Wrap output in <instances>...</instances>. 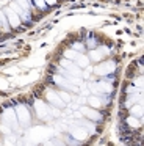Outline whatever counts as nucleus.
Returning a JSON list of instances; mask_svg holds the SVG:
<instances>
[{
	"label": "nucleus",
	"instance_id": "4",
	"mask_svg": "<svg viewBox=\"0 0 144 146\" xmlns=\"http://www.w3.org/2000/svg\"><path fill=\"white\" fill-rule=\"evenodd\" d=\"M47 101H49V104L52 105V107H56V108H63L64 107V102L61 101V98H59L58 91H55V90H47Z\"/></svg>",
	"mask_w": 144,
	"mask_h": 146
},
{
	"label": "nucleus",
	"instance_id": "13",
	"mask_svg": "<svg viewBox=\"0 0 144 146\" xmlns=\"http://www.w3.org/2000/svg\"><path fill=\"white\" fill-rule=\"evenodd\" d=\"M0 29H3L5 32H9V24H8V19H6V16H5V13L3 11H0Z\"/></svg>",
	"mask_w": 144,
	"mask_h": 146
},
{
	"label": "nucleus",
	"instance_id": "18",
	"mask_svg": "<svg viewBox=\"0 0 144 146\" xmlns=\"http://www.w3.org/2000/svg\"><path fill=\"white\" fill-rule=\"evenodd\" d=\"M72 50L81 52V54H83V52H85V46L81 44V42H75V44H72Z\"/></svg>",
	"mask_w": 144,
	"mask_h": 146
},
{
	"label": "nucleus",
	"instance_id": "11",
	"mask_svg": "<svg viewBox=\"0 0 144 146\" xmlns=\"http://www.w3.org/2000/svg\"><path fill=\"white\" fill-rule=\"evenodd\" d=\"M75 61H77V66L80 68V69H83V68H86V66H89V58L86 57V55H83V54H80V55H77V58H75Z\"/></svg>",
	"mask_w": 144,
	"mask_h": 146
},
{
	"label": "nucleus",
	"instance_id": "17",
	"mask_svg": "<svg viewBox=\"0 0 144 146\" xmlns=\"http://www.w3.org/2000/svg\"><path fill=\"white\" fill-rule=\"evenodd\" d=\"M86 101H88V102H89V104H91V105H94V107H100V105H102V102H99V101H100V99H99V98H97V96H91V98H89V99H86Z\"/></svg>",
	"mask_w": 144,
	"mask_h": 146
},
{
	"label": "nucleus",
	"instance_id": "9",
	"mask_svg": "<svg viewBox=\"0 0 144 146\" xmlns=\"http://www.w3.org/2000/svg\"><path fill=\"white\" fill-rule=\"evenodd\" d=\"M3 13H5V16H6V19H8V24H9L11 29H17V27L20 25V17H19L11 8H6Z\"/></svg>",
	"mask_w": 144,
	"mask_h": 146
},
{
	"label": "nucleus",
	"instance_id": "3",
	"mask_svg": "<svg viewBox=\"0 0 144 146\" xmlns=\"http://www.w3.org/2000/svg\"><path fill=\"white\" fill-rule=\"evenodd\" d=\"M67 133L74 140H77V141H85V140L88 138V135H89V133L86 132V129H83L81 126H71L67 130Z\"/></svg>",
	"mask_w": 144,
	"mask_h": 146
},
{
	"label": "nucleus",
	"instance_id": "6",
	"mask_svg": "<svg viewBox=\"0 0 144 146\" xmlns=\"http://www.w3.org/2000/svg\"><path fill=\"white\" fill-rule=\"evenodd\" d=\"M53 82H55L56 85H59L61 88L69 90V91H75V93L80 91V90H78V86H77V85H72V83L69 82V80L66 79L64 76H55V77H53Z\"/></svg>",
	"mask_w": 144,
	"mask_h": 146
},
{
	"label": "nucleus",
	"instance_id": "10",
	"mask_svg": "<svg viewBox=\"0 0 144 146\" xmlns=\"http://www.w3.org/2000/svg\"><path fill=\"white\" fill-rule=\"evenodd\" d=\"M9 8H11V10L14 11V13L17 14L19 17H20V21H25V22H30V19H31L30 13H27V11H25L22 7H19V5L16 3V2H13V3H11V7H9Z\"/></svg>",
	"mask_w": 144,
	"mask_h": 146
},
{
	"label": "nucleus",
	"instance_id": "2",
	"mask_svg": "<svg viewBox=\"0 0 144 146\" xmlns=\"http://www.w3.org/2000/svg\"><path fill=\"white\" fill-rule=\"evenodd\" d=\"M33 107H34V113H36V116L39 118V119H47V118H50V107L44 101L36 99Z\"/></svg>",
	"mask_w": 144,
	"mask_h": 146
},
{
	"label": "nucleus",
	"instance_id": "5",
	"mask_svg": "<svg viewBox=\"0 0 144 146\" xmlns=\"http://www.w3.org/2000/svg\"><path fill=\"white\" fill-rule=\"evenodd\" d=\"M80 111L83 113V118H86V119H91L94 121V123H97V121H102V115L99 113V111L96 110V108H88L85 107V105H81L80 107Z\"/></svg>",
	"mask_w": 144,
	"mask_h": 146
},
{
	"label": "nucleus",
	"instance_id": "1",
	"mask_svg": "<svg viewBox=\"0 0 144 146\" xmlns=\"http://www.w3.org/2000/svg\"><path fill=\"white\" fill-rule=\"evenodd\" d=\"M16 118H17V123L20 124L22 127H27L28 124L31 123V113L30 108L27 107L25 104H19L16 105Z\"/></svg>",
	"mask_w": 144,
	"mask_h": 146
},
{
	"label": "nucleus",
	"instance_id": "20",
	"mask_svg": "<svg viewBox=\"0 0 144 146\" xmlns=\"http://www.w3.org/2000/svg\"><path fill=\"white\" fill-rule=\"evenodd\" d=\"M34 5H36L38 8H41V10H46L47 8V3L44 0H34Z\"/></svg>",
	"mask_w": 144,
	"mask_h": 146
},
{
	"label": "nucleus",
	"instance_id": "8",
	"mask_svg": "<svg viewBox=\"0 0 144 146\" xmlns=\"http://www.w3.org/2000/svg\"><path fill=\"white\" fill-rule=\"evenodd\" d=\"M114 69H116V64L113 63V61H110L108 64L103 63V64H99L97 68H94V72L103 77V76H111L113 71H114Z\"/></svg>",
	"mask_w": 144,
	"mask_h": 146
},
{
	"label": "nucleus",
	"instance_id": "7",
	"mask_svg": "<svg viewBox=\"0 0 144 146\" xmlns=\"http://www.w3.org/2000/svg\"><path fill=\"white\" fill-rule=\"evenodd\" d=\"M3 121H5V124H8L11 129H16L17 127V118H16V111L11 110V108H6L5 111H3Z\"/></svg>",
	"mask_w": 144,
	"mask_h": 146
},
{
	"label": "nucleus",
	"instance_id": "19",
	"mask_svg": "<svg viewBox=\"0 0 144 146\" xmlns=\"http://www.w3.org/2000/svg\"><path fill=\"white\" fill-rule=\"evenodd\" d=\"M77 55H78V52L69 50V52H66V54H64V58H67V60H74V58H77Z\"/></svg>",
	"mask_w": 144,
	"mask_h": 146
},
{
	"label": "nucleus",
	"instance_id": "14",
	"mask_svg": "<svg viewBox=\"0 0 144 146\" xmlns=\"http://www.w3.org/2000/svg\"><path fill=\"white\" fill-rule=\"evenodd\" d=\"M125 123L128 124V127H133V129H136V127H139V118H135V116H128L127 119H125Z\"/></svg>",
	"mask_w": 144,
	"mask_h": 146
},
{
	"label": "nucleus",
	"instance_id": "12",
	"mask_svg": "<svg viewBox=\"0 0 144 146\" xmlns=\"http://www.w3.org/2000/svg\"><path fill=\"white\" fill-rule=\"evenodd\" d=\"M130 115L135 118H141L143 116V107H141V104H136L133 105V107L130 108Z\"/></svg>",
	"mask_w": 144,
	"mask_h": 146
},
{
	"label": "nucleus",
	"instance_id": "21",
	"mask_svg": "<svg viewBox=\"0 0 144 146\" xmlns=\"http://www.w3.org/2000/svg\"><path fill=\"white\" fill-rule=\"evenodd\" d=\"M44 2H46L47 5H55L56 3V0H44Z\"/></svg>",
	"mask_w": 144,
	"mask_h": 146
},
{
	"label": "nucleus",
	"instance_id": "15",
	"mask_svg": "<svg viewBox=\"0 0 144 146\" xmlns=\"http://www.w3.org/2000/svg\"><path fill=\"white\" fill-rule=\"evenodd\" d=\"M102 52L100 50H96V49H91V52H89V60H92V61H100V58H102Z\"/></svg>",
	"mask_w": 144,
	"mask_h": 146
},
{
	"label": "nucleus",
	"instance_id": "16",
	"mask_svg": "<svg viewBox=\"0 0 144 146\" xmlns=\"http://www.w3.org/2000/svg\"><path fill=\"white\" fill-rule=\"evenodd\" d=\"M58 94H59V98H61V101L64 102V104H71V99H72V96L69 94V93H66V91H58Z\"/></svg>",
	"mask_w": 144,
	"mask_h": 146
}]
</instances>
